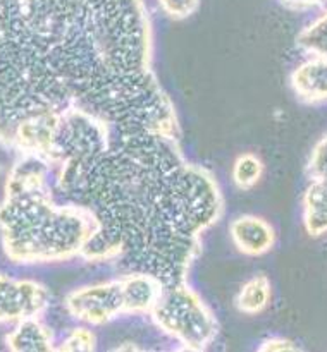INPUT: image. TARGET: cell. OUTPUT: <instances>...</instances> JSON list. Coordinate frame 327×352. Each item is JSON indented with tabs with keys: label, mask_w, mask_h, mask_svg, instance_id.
<instances>
[{
	"label": "cell",
	"mask_w": 327,
	"mask_h": 352,
	"mask_svg": "<svg viewBox=\"0 0 327 352\" xmlns=\"http://www.w3.org/2000/svg\"><path fill=\"white\" fill-rule=\"evenodd\" d=\"M272 301V282L267 275L258 274L248 278L236 294L234 305L238 311L248 316H257L268 308Z\"/></svg>",
	"instance_id": "7c38bea8"
},
{
	"label": "cell",
	"mask_w": 327,
	"mask_h": 352,
	"mask_svg": "<svg viewBox=\"0 0 327 352\" xmlns=\"http://www.w3.org/2000/svg\"><path fill=\"white\" fill-rule=\"evenodd\" d=\"M150 318L164 336L191 352L209 349L220 330L212 309L186 282L165 285Z\"/></svg>",
	"instance_id": "277c9868"
},
{
	"label": "cell",
	"mask_w": 327,
	"mask_h": 352,
	"mask_svg": "<svg viewBox=\"0 0 327 352\" xmlns=\"http://www.w3.org/2000/svg\"><path fill=\"white\" fill-rule=\"evenodd\" d=\"M289 10H312L327 3V0H279Z\"/></svg>",
	"instance_id": "ffe728a7"
},
{
	"label": "cell",
	"mask_w": 327,
	"mask_h": 352,
	"mask_svg": "<svg viewBox=\"0 0 327 352\" xmlns=\"http://www.w3.org/2000/svg\"><path fill=\"white\" fill-rule=\"evenodd\" d=\"M55 344V333L41 318L23 320L6 336L7 349L12 352H54Z\"/></svg>",
	"instance_id": "30bf717a"
},
{
	"label": "cell",
	"mask_w": 327,
	"mask_h": 352,
	"mask_svg": "<svg viewBox=\"0 0 327 352\" xmlns=\"http://www.w3.org/2000/svg\"><path fill=\"white\" fill-rule=\"evenodd\" d=\"M303 226L312 237L327 234V179L310 181L302 199Z\"/></svg>",
	"instance_id": "8fae6325"
},
{
	"label": "cell",
	"mask_w": 327,
	"mask_h": 352,
	"mask_svg": "<svg viewBox=\"0 0 327 352\" xmlns=\"http://www.w3.org/2000/svg\"><path fill=\"white\" fill-rule=\"evenodd\" d=\"M21 19V0H0V48L6 45Z\"/></svg>",
	"instance_id": "2e32d148"
},
{
	"label": "cell",
	"mask_w": 327,
	"mask_h": 352,
	"mask_svg": "<svg viewBox=\"0 0 327 352\" xmlns=\"http://www.w3.org/2000/svg\"><path fill=\"white\" fill-rule=\"evenodd\" d=\"M52 170L55 196L86 206L100 222L81 260L123 261L165 285L188 280L202 234L222 219L220 186L182 155L179 140L117 133L92 158Z\"/></svg>",
	"instance_id": "6da1fadb"
},
{
	"label": "cell",
	"mask_w": 327,
	"mask_h": 352,
	"mask_svg": "<svg viewBox=\"0 0 327 352\" xmlns=\"http://www.w3.org/2000/svg\"><path fill=\"white\" fill-rule=\"evenodd\" d=\"M264 162L255 153L238 155L233 162V168H231L233 184L241 191L255 188L264 177Z\"/></svg>",
	"instance_id": "4fadbf2b"
},
{
	"label": "cell",
	"mask_w": 327,
	"mask_h": 352,
	"mask_svg": "<svg viewBox=\"0 0 327 352\" xmlns=\"http://www.w3.org/2000/svg\"><path fill=\"white\" fill-rule=\"evenodd\" d=\"M306 175L310 181L327 179V133L320 138L306 162Z\"/></svg>",
	"instance_id": "e0dca14e"
},
{
	"label": "cell",
	"mask_w": 327,
	"mask_h": 352,
	"mask_svg": "<svg viewBox=\"0 0 327 352\" xmlns=\"http://www.w3.org/2000/svg\"><path fill=\"white\" fill-rule=\"evenodd\" d=\"M229 236L234 248L246 256H264L275 246V230L258 215H240L231 222Z\"/></svg>",
	"instance_id": "52a82bcc"
},
{
	"label": "cell",
	"mask_w": 327,
	"mask_h": 352,
	"mask_svg": "<svg viewBox=\"0 0 327 352\" xmlns=\"http://www.w3.org/2000/svg\"><path fill=\"white\" fill-rule=\"evenodd\" d=\"M96 346H98V339H96L92 327L81 325L69 330V332L64 336V339H62L59 344H55V351L57 352H93L96 351Z\"/></svg>",
	"instance_id": "9a60e30c"
},
{
	"label": "cell",
	"mask_w": 327,
	"mask_h": 352,
	"mask_svg": "<svg viewBox=\"0 0 327 352\" xmlns=\"http://www.w3.org/2000/svg\"><path fill=\"white\" fill-rule=\"evenodd\" d=\"M298 47L306 55L327 57V9L298 34Z\"/></svg>",
	"instance_id": "5bb4252c"
},
{
	"label": "cell",
	"mask_w": 327,
	"mask_h": 352,
	"mask_svg": "<svg viewBox=\"0 0 327 352\" xmlns=\"http://www.w3.org/2000/svg\"><path fill=\"white\" fill-rule=\"evenodd\" d=\"M202 0H157V6L165 17L172 21H184L198 10Z\"/></svg>",
	"instance_id": "ac0fdd59"
},
{
	"label": "cell",
	"mask_w": 327,
	"mask_h": 352,
	"mask_svg": "<svg viewBox=\"0 0 327 352\" xmlns=\"http://www.w3.org/2000/svg\"><path fill=\"white\" fill-rule=\"evenodd\" d=\"M260 352H295L299 351L296 347V344L293 340L282 339V337H272V339L264 340V342L258 346Z\"/></svg>",
	"instance_id": "d6986e66"
},
{
	"label": "cell",
	"mask_w": 327,
	"mask_h": 352,
	"mask_svg": "<svg viewBox=\"0 0 327 352\" xmlns=\"http://www.w3.org/2000/svg\"><path fill=\"white\" fill-rule=\"evenodd\" d=\"M64 308L72 320L88 327H103L126 316L119 277L76 287L64 298Z\"/></svg>",
	"instance_id": "5b68a950"
},
{
	"label": "cell",
	"mask_w": 327,
	"mask_h": 352,
	"mask_svg": "<svg viewBox=\"0 0 327 352\" xmlns=\"http://www.w3.org/2000/svg\"><path fill=\"white\" fill-rule=\"evenodd\" d=\"M95 213L62 201L54 188L3 195L0 201V243L14 265H48L81 258L98 234Z\"/></svg>",
	"instance_id": "3957f363"
},
{
	"label": "cell",
	"mask_w": 327,
	"mask_h": 352,
	"mask_svg": "<svg viewBox=\"0 0 327 352\" xmlns=\"http://www.w3.org/2000/svg\"><path fill=\"white\" fill-rule=\"evenodd\" d=\"M23 16L76 107L124 134L181 140L154 71L145 0H21Z\"/></svg>",
	"instance_id": "7a4b0ae2"
},
{
	"label": "cell",
	"mask_w": 327,
	"mask_h": 352,
	"mask_svg": "<svg viewBox=\"0 0 327 352\" xmlns=\"http://www.w3.org/2000/svg\"><path fill=\"white\" fill-rule=\"evenodd\" d=\"M123 285L126 316L129 315H150L162 298L165 284L154 274L141 270H131L119 277Z\"/></svg>",
	"instance_id": "ba28073f"
},
{
	"label": "cell",
	"mask_w": 327,
	"mask_h": 352,
	"mask_svg": "<svg viewBox=\"0 0 327 352\" xmlns=\"http://www.w3.org/2000/svg\"><path fill=\"white\" fill-rule=\"evenodd\" d=\"M289 82L302 102L310 105L327 103V57L306 55L291 72Z\"/></svg>",
	"instance_id": "9c48e42d"
},
{
	"label": "cell",
	"mask_w": 327,
	"mask_h": 352,
	"mask_svg": "<svg viewBox=\"0 0 327 352\" xmlns=\"http://www.w3.org/2000/svg\"><path fill=\"white\" fill-rule=\"evenodd\" d=\"M50 291L41 282L0 274V325L41 318L50 308Z\"/></svg>",
	"instance_id": "8992f818"
}]
</instances>
